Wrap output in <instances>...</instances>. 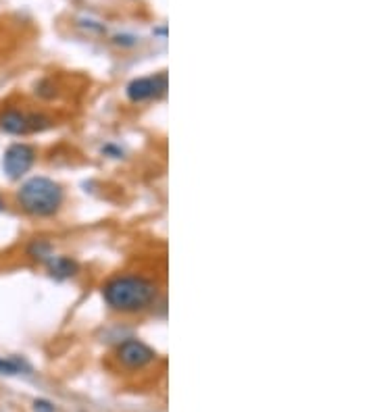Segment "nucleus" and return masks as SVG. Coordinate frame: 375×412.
Here are the masks:
<instances>
[{
	"label": "nucleus",
	"mask_w": 375,
	"mask_h": 412,
	"mask_svg": "<svg viewBox=\"0 0 375 412\" xmlns=\"http://www.w3.org/2000/svg\"><path fill=\"white\" fill-rule=\"evenodd\" d=\"M159 298V286L144 275H117L102 286L104 304L121 315H138Z\"/></svg>",
	"instance_id": "1"
},
{
	"label": "nucleus",
	"mask_w": 375,
	"mask_h": 412,
	"mask_svg": "<svg viewBox=\"0 0 375 412\" xmlns=\"http://www.w3.org/2000/svg\"><path fill=\"white\" fill-rule=\"evenodd\" d=\"M17 204L30 217H52L65 200L63 188L48 177H32L23 182L15 194Z\"/></svg>",
	"instance_id": "2"
},
{
	"label": "nucleus",
	"mask_w": 375,
	"mask_h": 412,
	"mask_svg": "<svg viewBox=\"0 0 375 412\" xmlns=\"http://www.w3.org/2000/svg\"><path fill=\"white\" fill-rule=\"evenodd\" d=\"M50 119L40 112H26L21 108H3L0 110V129L9 135H28L50 127Z\"/></svg>",
	"instance_id": "3"
},
{
	"label": "nucleus",
	"mask_w": 375,
	"mask_h": 412,
	"mask_svg": "<svg viewBox=\"0 0 375 412\" xmlns=\"http://www.w3.org/2000/svg\"><path fill=\"white\" fill-rule=\"evenodd\" d=\"M34 163H36V148L26 142L11 144L3 155V171L13 182L21 179L26 173H30Z\"/></svg>",
	"instance_id": "4"
},
{
	"label": "nucleus",
	"mask_w": 375,
	"mask_h": 412,
	"mask_svg": "<svg viewBox=\"0 0 375 412\" xmlns=\"http://www.w3.org/2000/svg\"><path fill=\"white\" fill-rule=\"evenodd\" d=\"M117 360L130 371H140L157 360V352L140 340H125L117 348Z\"/></svg>",
	"instance_id": "5"
},
{
	"label": "nucleus",
	"mask_w": 375,
	"mask_h": 412,
	"mask_svg": "<svg viewBox=\"0 0 375 412\" xmlns=\"http://www.w3.org/2000/svg\"><path fill=\"white\" fill-rule=\"evenodd\" d=\"M167 92V75L165 73H157V75H148V77H138L134 79L125 94L134 104L140 102H148V100H157Z\"/></svg>",
	"instance_id": "6"
},
{
	"label": "nucleus",
	"mask_w": 375,
	"mask_h": 412,
	"mask_svg": "<svg viewBox=\"0 0 375 412\" xmlns=\"http://www.w3.org/2000/svg\"><path fill=\"white\" fill-rule=\"evenodd\" d=\"M46 262H48V271L55 279H69L77 273V262L67 256H50Z\"/></svg>",
	"instance_id": "7"
},
{
	"label": "nucleus",
	"mask_w": 375,
	"mask_h": 412,
	"mask_svg": "<svg viewBox=\"0 0 375 412\" xmlns=\"http://www.w3.org/2000/svg\"><path fill=\"white\" fill-rule=\"evenodd\" d=\"M28 373H32V366L26 360H19L15 356L11 358L0 356V375L15 377V375H28Z\"/></svg>",
	"instance_id": "8"
},
{
	"label": "nucleus",
	"mask_w": 375,
	"mask_h": 412,
	"mask_svg": "<svg viewBox=\"0 0 375 412\" xmlns=\"http://www.w3.org/2000/svg\"><path fill=\"white\" fill-rule=\"evenodd\" d=\"M30 256L32 258H38V260H48L52 254H50V246L46 244V242H34L32 246H30Z\"/></svg>",
	"instance_id": "9"
},
{
	"label": "nucleus",
	"mask_w": 375,
	"mask_h": 412,
	"mask_svg": "<svg viewBox=\"0 0 375 412\" xmlns=\"http://www.w3.org/2000/svg\"><path fill=\"white\" fill-rule=\"evenodd\" d=\"M34 412H57V406L50 400H34Z\"/></svg>",
	"instance_id": "10"
},
{
	"label": "nucleus",
	"mask_w": 375,
	"mask_h": 412,
	"mask_svg": "<svg viewBox=\"0 0 375 412\" xmlns=\"http://www.w3.org/2000/svg\"><path fill=\"white\" fill-rule=\"evenodd\" d=\"M117 46H136V38L134 36H115V40H113Z\"/></svg>",
	"instance_id": "11"
},
{
	"label": "nucleus",
	"mask_w": 375,
	"mask_h": 412,
	"mask_svg": "<svg viewBox=\"0 0 375 412\" xmlns=\"http://www.w3.org/2000/svg\"><path fill=\"white\" fill-rule=\"evenodd\" d=\"M155 34H159V36H165V34H167V30H165V28H159V30H155Z\"/></svg>",
	"instance_id": "12"
},
{
	"label": "nucleus",
	"mask_w": 375,
	"mask_h": 412,
	"mask_svg": "<svg viewBox=\"0 0 375 412\" xmlns=\"http://www.w3.org/2000/svg\"><path fill=\"white\" fill-rule=\"evenodd\" d=\"M5 206H7V204H5V198H3V196H0V213H3V210H5Z\"/></svg>",
	"instance_id": "13"
}]
</instances>
